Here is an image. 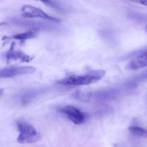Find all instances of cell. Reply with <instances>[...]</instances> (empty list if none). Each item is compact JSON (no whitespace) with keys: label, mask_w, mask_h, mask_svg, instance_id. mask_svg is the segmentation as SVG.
<instances>
[{"label":"cell","mask_w":147,"mask_h":147,"mask_svg":"<svg viewBox=\"0 0 147 147\" xmlns=\"http://www.w3.org/2000/svg\"><path fill=\"white\" fill-rule=\"evenodd\" d=\"M106 74L103 70L91 71L81 75H72L57 82L59 84L64 85H86L96 83L102 79Z\"/></svg>","instance_id":"6da1fadb"},{"label":"cell","mask_w":147,"mask_h":147,"mask_svg":"<svg viewBox=\"0 0 147 147\" xmlns=\"http://www.w3.org/2000/svg\"><path fill=\"white\" fill-rule=\"evenodd\" d=\"M129 131L133 134L138 136H144L147 134V131L141 127L132 126L129 127Z\"/></svg>","instance_id":"30bf717a"},{"label":"cell","mask_w":147,"mask_h":147,"mask_svg":"<svg viewBox=\"0 0 147 147\" xmlns=\"http://www.w3.org/2000/svg\"><path fill=\"white\" fill-rule=\"evenodd\" d=\"M146 32H147V25L146 26Z\"/></svg>","instance_id":"9a60e30c"},{"label":"cell","mask_w":147,"mask_h":147,"mask_svg":"<svg viewBox=\"0 0 147 147\" xmlns=\"http://www.w3.org/2000/svg\"><path fill=\"white\" fill-rule=\"evenodd\" d=\"M135 2L138 3H140L142 5L147 6V0H131Z\"/></svg>","instance_id":"8fae6325"},{"label":"cell","mask_w":147,"mask_h":147,"mask_svg":"<svg viewBox=\"0 0 147 147\" xmlns=\"http://www.w3.org/2000/svg\"><path fill=\"white\" fill-rule=\"evenodd\" d=\"M5 24H6V22H0V26L4 25Z\"/></svg>","instance_id":"5bb4252c"},{"label":"cell","mask_w":147,"mask_h":147,"mask_svg":"<svg viewBox=\"0 0 147 147\" xmlns=\"http://www.w3.org/2000/svg\"><path fill=\"white\" fill-rule=\"evenodd\" d=\"M59 111L65 115L74 124H81L85 120V117L83 113L74 106H65L60 109Z\"/></svg>","instance_id":"5b68a950"},{"label":"cell","mask_w":147,"mask_h":147,"mask_svg":"<svg viewBox=\"0 0 147 147\" xmlns=\"http://www.w3.org/2000/svg\"><path fill=\"white\" fill-rule=\"evenodd\" d=\"M19 132L17 139L18 143L28 144L37 142L40 138L39 133L30 123L24 121H20L17 123Z\"/></svg>","instance_id":"7a4b0ae2"},{"label":"cell","mask_w":147,"mask_h":147,"mask_svg":"<svg viewBox=\"0 0 147 147\" xmlns=\"http://www.w3.org/2000/svg\"><path fill=\"white\" fill-rule=\"evenodd\" d=\"M22 16L25 18H39L49 20L55 22H59L60 20L51 16L45 13L40 9L30 5H25L21 9Z\"/></svg>","instance_id":"3957f363"},{"label":"cell","mask_w":147,"mask_h":147,"mask_svg":"<svg viewBox=\"0 0 147 147\" xmlns=\"http://www.w3.org/2000/svg\"><path fill=\"white\" fill-rule=\"evenodd\" d=\"M14 44L13 43L9 50L5 53V57L9 60H20L22 62L28 63L33 59V57L27 55L20 50H15Z\"/></svg>","instance_id":"52a82bcc"},{"label":"cell","mask_w":147,"mask_h":147,"mask_svg":"<svg viewBox=\"0 0 147 147\" xmlns=\"http://www.w3.org/2000/svg\"><path fill=\"white\" fill-rule=\"evenodd\" d=\"M38 1H41L42 2L46 4H51L52 3L50 0H38Z\"/></svg>","instance_id":"7c38bea8"},{"label":"cell","mask_w":147,"mask_h":147,"mask_svg":"<svg viewBox=\"0 0 147 147\" xmlns=\"http://www.w3.org/2000/svg\"><path fill=\"white\" fill-rule=\"evenodd\" d=\"M36 71L32 66H11L0 69V79L16 76L31 74Z\"/></svg>","instance_id":"277c9868"},{"label":"cell","mask_w":147,"mask_h":147,"mask_svg":"<svg viewBox=\"0 0 147 147\" xmlns=\"http://www.w3.org/2000/svg\"><path fill=\"white\" fill-rule=\"evenodd\" d=\"M3 89H0V97L3 95Z\"/></svg>","instance_id":"4fadbf2b"},{"label":"cell","mask_w":147,"mask_h":147,"mask_svg":"<svg viewBox=\"0 0 147 147\" xmlns=\"http://www.w3.org/2000/svg\"><path fill=\"white\" fill-rule=\"evenodd\" d=\"M40 91L38 89H32L21 92L14 96L12 98V102L18 104L25 105L38 95Z\"/></svg>","instance_id":"8992f818"},{"label":"cell","mask_w":147,"mask_h":147,"mask_svg":"<svg viewBox=\"0 0 147 147\" xmlns=\"http://www.w3.org/2000/svg\"><path fill=\"white\" fill-rule=\"evenodd\" d=\"M147 67V52L144 53L132 59L128 64L127 68L136 70Z\"/></svg>","instance_id":"ba28073f"},{"label":"cell","mask_w":147,"mask_h":147,"mask_svg":"<svg viewBox=\"0 0 147 147\" xmlns=\"http://www.w3.org/2000/svg\"><path fill=\"white\" fill-rule=\"evenodd\" d=\"M39 28H33L29 31L26 32L16 34L13 36V38L18 40H26L29 39L33 38L36 37L38 32Z\"/></svg>","instance_id":"9c48e42d"}]
</instances>
